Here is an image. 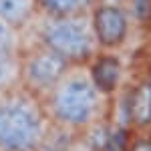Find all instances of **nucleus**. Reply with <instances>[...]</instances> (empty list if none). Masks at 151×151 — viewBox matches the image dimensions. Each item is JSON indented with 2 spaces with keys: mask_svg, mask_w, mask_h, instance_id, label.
Masks as SVG:
<instances>
[{
  "mask_svg": "<svg viewBox=\"0 0 151 151\" xmlns=\"http://www.w3.org/2000/svg\"><path fill=\"white\" fill-rule=\"evenodd\" d=\"M109 101L91 79L87 65H70L42 99L50 123L70 135H81L91 125L109 119Z\"/></svg>",
  "mask_w": 151,
  "mask_h": 151,
  "instance_id": "f257e3e1",
  "label": "nucleus"
},
{
  "mask_svg": "<svg viewBox=\"0 0 151 151\" xmlns=\"http://www.w3.org/2000/svg\"><path fill=\"white\" fill-rule=\"evenodd\" d=\"M50 131L38 97L22 87L0 95V151H45Z\"/></svg>",
  "mask_w": 151,
  "mask_h": 151,
  "instance_id": "f03ea898",
  "label": "nucleus"
},
{
  "mask_svg": "<svg viewBox=\"0 0 151 151\" xmlns=\"http://www.w3.org/2000/svg\"><path fill=\"white\" fill-rule=\"evenodd\" d=\"M32 26L36 40L52 48L70 65H87L99 50L91 24V12L70 16L38 14Z\"/></svg>",
  "mask_w": 151,
  "mask_h": 151,
  "instance_id": "7ed1b4c3",
  "label": "nucleus"
},
{
  "mask_svg": "<svg viewBox=\"0 0 151 151\" xmlns=\"http://www.w3.org/2000/svg\"><path fill=\"white\" fill-rule=\"evenodd\" d=\"M69 67L70 63L52 48L35 40L20 50V87L42 101Z\"/></svg>",
  "mask_w": 151,
  "mask_h": 151,
  "instance_id": "20e7f679",
  "label": "nucleus"
},
{
  "mask_svg": "<svg viewBox=\"0 0 151 151\" xmlns=\"http://www.w3.org/2000/svg\"><path fill=\"white\" fill-rule=\"evenodd\" d=\"M91 24L99 50H119L131 32V16L123 4L99 2L91 10Z\"/></svg>",
  "mask_w": 151,
  "mask_h": 151,
  "instance_id": "39448f33",
  "label": "nucleus"
},
{
  "mask_svg": "<svg viewBox=\"0 0 151 151\" xmlns=\"http://www.w3.org/2000/svg\"><path fill=\"white\" fill-rule=\"evenodd\" d=\"M87 69L103 95L113 97L123 89L125 65L115 50H97V55L87 63Z\"/></svg>",
  "mask_w": 151,
  "mask_h": 151,
  "instance_id": "423d86ee",
  "label": "nucleus"
},
{
  "mask_svg": "<svg viewBox=\"0 0 151 151\" xmlns=\"http://www.w3.org/2000/svg\"><path fill=\"white\" fill-rule=\"evenodd\" d=\"M125 93V129L147 131L151 125V79L137 81Z\"/></svg>",
  "mask_w": 151,
  "mask_h": 151,
  "instance_id": "0eeeda50",
  "label": "nucleus"
},
{
  "mask_svg": "<svg viewBox=\"0 0 151 151\" xmlns=\"http://www.w3.org/2000/svg\"><path fill=\"white\" fill-rule=\"evenodd\" d=\"M38 14L36 0H0V18L18 30L30 28Z\"/></svg>",
  "mask_w": 151,
  "mask_h": 151,
  "instance_id": "6e6552de",
  "label": "nucleus"
},
{
  "mask_svg": "<svg viewBox=\"0 0 151 151\" xmlns=\"http://www.w3.org/2000/svg\"><path fill=\"white\" fill-rule=\"evenodd\" d=\"M38 12L47 16H70V14H89L99 0H36Z\"/></svg>",
  "mask_w": 151,
  "mask_h": 151,
  "instance_id": "1a4fd4ad",
  "label": "nucleus"
},
{
  "mask_svg": "<svg viewBox=\"0 0 151 151\" xmlns=\"http://www.w3.org/2000/svg\"><path fill=\"white\" fill-rule=\"evenodd\" d=\"M20 87V52L0 55V93Z\"/></svg>",
  "mask_w": 151,
  "mask_h": 151,
  "instance_id": "9d476101",
  "label": "nucleus"
},
{
  "mask_svg": "<svg viewBox=\"0 0 151 151\" xmlns=\"http://www.w3.org/2000/svg\"><path fill=\"white\" fill-rule=\"evenodd\" d=\"M22 30L14 28L12 24L0 18V55L20 52L22 50Z\"/></svg>",
  "mask_w": 151,
  "mask_h": 151,
  "instance_id": "9b49d317",
  "label": "nucleus"
},
{
  "mask_svg": "<svg viewBox=\"0 0 151 151\" xmlns=\"http://www.w3.org/2000/svg\"><path fill=\"white\" fill-rule=\"evenodd\" d=\"M125 8L133 20L141 24L151 22V0H125Z\"/></svg>",
  "mask_w": 151,
  "mask_h": 151,
  "instance_id": "f8f14e48",
  "label": "nucleus"
},
{
  "mask_svg": "<svg viewBox=\"0 0 151 151\" xmlns=\"http://www.w3.org/2000/svg\"><path fill=\"white\" fill-rule=\"evenodd\" d=\"M127 151H151V137L147 131H131L127 139Z\"/></svg>",
  "mask_w": 151,
  "mask_h": 151,
  "instance_id": "ddd939ff",
  "label": "nucleus"
},
{
  "mask_svg": "<svg viewBox=\"0 0 151 151\" xmlns=\"http://www.w3.org/2000/svg\"><path fill=\"white\" fill-rule=\"evenodd\" d=\"M60 151H97V149H93L89 143H85L81 137H77V135H75L73 141H69V143H67Z\"/></svg>",
  "mask_w": 151,
  "mask_h": 151,
  "instance_id": "4468645a",
  "label": "nucleus"
},
{
  "mask_svg": "<svg viewBox=\"0 0 151 151\" xmlns=\"http://www.w3.org/2000/svg\"><path fill=\"white\" fill-rule=\"evenodd\" d=\"M99 2H109V4H123V6H125V0H99Z\"/></svg>",
  "mask_w": 151,
  "mask_h": 151,
  "instance_id": "2eb2a0df",
  "label": "nucleus"
},
{
  "mask_svg": "<svg viewBox=\"0 0 151 151\" xmlns=\"http://www.w3.org/2000/svg\"><path fill=\"white\" fill-rule=\"evenodd\" d=\"M147 133H149V137H151V125H149V129H147Z\"/></svg>",
  "mask_w": 151,
  "mask_h": 151,
  "instance_id": "dca6fc26",
  "label": "nucleus"
}]
</instances>
